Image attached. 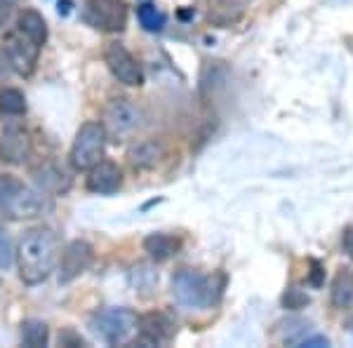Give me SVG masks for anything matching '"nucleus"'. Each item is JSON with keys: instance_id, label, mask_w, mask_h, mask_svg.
Segmentation results:
<instances>
[{"instance_id": "1", "label": "nucleus", "mask_w": 353, "mask_h": 348, "mask_svg": "<svg viewBox=\"0 0 353 348\" xmlns=\"http://www.w3.org/2000/svg\"><path fill=\"white\" fill-rule=\"evenodd\" d=\"M59 252V238L52 228H31L21 238L19 249H17L19 278L26 285H41L43 280H48L50 273L57 268Z\"/></svg>"}, {"instance_id": "2", "label": "nucleus", "mask_w": 353, "mask_h": 348, "mask_svg": "<svg viewBox=\"0 0 353 348\" xmlns=\"http://www.w3.org/2000/svg\"><path fill=\"white\" fill-rule=\"evenodd\" d=\"M43 193L12 174H0V219H33L43 212Z\"/></svg>"}, {"instance_id": "3", "label": "nucleus", "mask_w": 353, "mask_h": 348, "mask_svg": "<svg viewBox=\"0 0 353 348\" xmlns=\"http://www.w3.org/2000/svg\"><path fill=\"white\" fill-rule=\"evenodd\" d=\"M221 285H214V278L205 276L193 268H181L172 278V294L181 306L186 308H205L217 301L214 292H219Z\"/></svg>"}, {"instance_id": "4", "label": "nucleus", "mask_w": 353, "mask_h": 348, "mask_svg": "<svg viewBox=\"0 0 353 348\" xmlns=\"http://www.w3.org/2000/svg\"><path fill=\"white\" fill-rule=\"evenodd\" d=\"M106 151V130L101 123H83L71 146V163L78 172H88L104 158Z\"/></svg>"}, {"instance_id": "5", "label": "nucleus", "mask_w": 353, "mask_h": 348, "mask_svg": "<svg viewBox=\"0 0 353 348\" xmlns=\"http://www.w3.org/2000/svg\"><path fill=\"white\" fill-rule=\"evenodd\" d=\"M137 323H139V316L132 308H106L92 318L94 332L111 346L128 344L137 334Z\"/></svg>"}, {"instance_id": "6", "label": "nucleus", "mask_w": 353, "mask_h": 348, "mask_svg": "<svg viewBox=\"0 0 353 348\" xmlns=\"http://www.w3.org/2000/svg\"><path fill=\"white\" fill-rule=\"evenodd\" d=\"M128 3L125 0H88L83 19L101 33H121L128 26Z\"/></svg>"}, {"instance_id": "7", "label": "nucleus", "mask_w": 353, "mask_h": 348, "mask_svg": "<svg viewBox=\"0 0 353 348\" xmlns=\"http://www.w3.org/2000/svg\"><path fill=\"white\" fill-rule=\"evenodd\" d=\"M104 61L109 66L111 76L118 83L128 85V88H139L144 85V71L137 64V59L128 52V48L121 43H109L104 50Z\"/></svg>"}, {"instance_id": "8", "label": "nucleus", "mask_w": 353, "mask_h": 348, "mask_svg": "<svg viewBox=\"0 0 353 348\" xmlns=\"http://www.w3.org/2000/svg\"><path fill=\"white\" fill-rule=\"evenodd\" d=\"M94 259V249L88 240H71L64 249L59 252L57 266H59V283H71L76 278H81L90 268Z\"/></svg>"}, {"instance_id": "9", "label": "nucleus", "mask_w": 353, "mask_h": 348, "mask_svg": "<svg viewBox=\"0 0 353 348\" xmlns=\"http://www.w3.org/2000/svg\"><path fill=\"white\" fill-rule=\"evenodd\" d=\"M104 125L106 134H130L141 125V111L130 99H111L104 106Z\"/></svg>"}, {"instance_id": "10", "label": "nucleus", "mask_w": 353, "mask_h": 348, "mask_svg": "<svg viewBox=\"0 0 353 348\" xmlns=\"http://www.w3.org/2000/svg\"><path fill=\"white\" fill-rule=\"evenodd\" d=\"M5 54H8L10 66H12L14 73H19V76H31V73L36 71L41 48L28 41V38H24L21 33H14V36H10L8 43H5Z\"/></svg>"}, {"instance_id": "11", "label": "nucleus", "mask_w": 353, "mask_h": 348, "mask_svg": "<svg viewBox=\"0 0 353 348\" xmlns=\"http://www.w3.org/2000/svg\"><path fill=\"white\" fill-rule=\"evenodd\" d=\"M31 156V136L21 125H8L0 136V161L24 165Z\"/></svg>"}, {"instance_id": "12", "label": "nucleus", "mask_w": 353, "mask_h": 348, "mask_svg": "<svg viewBox=\"0 0 353 348\" xmlns=\"http://www.w3.org/2000/svg\"><path fill=\"white\" fill-rule=\"evenodd\" d=\"M123 186V170L113 161L101 158L94 167L88 170V191L99 193V196H111Z\"/></svg>"}, {"instance_id": "13", "label": "nucleus", "mask_w": 353, "mask_h": 348, "mask_svg": "<svg viewBox=\"0 0 353 348\" xmlns=\"http://www.w3.org/2000/svg\"><path fill=\"white\" fill-rule=\"evenodd\" d=\"M137 332L141 334V339L149 344H165L172 339L174 334V323L170 320V316H165L161 311L144 313L137 323Z\"/></svg>"}, {"instance_id": "14", "label": "nucleus", "mask_w": 353, "mask_h": 348, "mask_svg": "<svg viewBox=\"0 0 353 348\" xmlns=\"http://www.w3.org/2000/svg\"><path fill=\"white\" fill-rule=\"evenodd\" d=\"M17 33H21L31 43H36L38 48H43L45 41H48V21L43 19L38 10L24 8L17 17Z\"/></svg>"}, {"instance_id": "15", "label": "nucleus", "mask_w": 353, "mask_h": 348, "mask_svg": "<svg viewBox=\"0 0 353 348\" xmlns=\"http://www.w3.org/2000/svg\"><path fill=\"white\" fill-rule=\"evenodd\" d=\"M165 156V146L158 139H146L134 144L128 151V163L132 165L134 170H151L156 167L158 163L163 161Z\"/></svg>"}, {"instance_id": "16", "label": "nucleus", "mask_w": 353, "mask_h": 348, "mask_svg": "<svg viewBox=\"0 0 353 348\" xmlns=\"http://www.w3.org/2000/svg\"><path fill=\"white\" fill-rule=\"evenodd\" d=\"M33 179H36L41 193H64L71 184L68 174L54 163H43L41 167L33 170Z\"/></svg>"}, {"instance_id": "17", "label": "nucleus", "mask_w": 353, "mask_h": 348, "mask_svg": "<svg viewBox=\"0 0 353 348\" xmlns=\"http://www.w3.org/2000/svg\"><path fill=\"white\" fill-rule=\"evenodd\" d=\"M181 240L170 233H149L144 238V249L153 261H168L179 252Z\"/></svg>"}, {"instance_id": "18", "label": "nucleus", "mask_w": 353, "mask_h": 348, "mask_svg": "<svg viewBox=\"0 0 353 348\" xmlns=\"http://www.w3.org/2000/svg\"><path fill=\"white\" fill-rule=\"evenodd\" d=\"M330 299H332V306L337 308H353V271L341 268L337 276H334Z\"/></svg>"}, {"instance_id": "19", "label": "nucleus", "mask_w": 353, "mask_h": 348, "mask_svg": "<svg viewBox=\"0 0 353 348\" xmlns=\"http://www.w3.org/2000/svg\"><path fill=\"white\" fill-rule=\"evenodd\" d=\"M50 339V329L43 320H36V318H28V320L21 323V341L28 348H43L48 346Z\"/></svg>"}, {"instance_id": "20", "label": "nucleus", "mask_w": 353, "mask_h": 348, "mask_svg": "<svg viewBox=\"0 0 353 348\" xmlns=\"http://www.w3.org/2000/svg\"><path fill=\"white\" fill-rule=\"evenodd\" d=\"M0 113L10 118L24 116L26 113V96L17 88H3L0 90Z\"/></svg>"}, {"instance_id": "21", "label": "nucleus", "mask_w": 353, "mask_h": 348, "mask_svg": "<svg viewBox=\"0 0 353 348\" xmlns=\"http://www.w3.org/2000/svg\"><path fill=\"white\" fill-rule=\"evenodd\" d=\"M137 17H139L141 26H144L146 31H161V28L165 26V21H168V17H165L161 10L151 3L141 5V8L137 10Z\"/></svg>"}, {"instance_id": "22", "label": "nucleus", "mask_w": 353, "mask_h": 348, "mask_svg": "<svg viewBox=\"0 0 353 348\" xmlns=\"http://www.w3.org/2000/svg\"><path fill=\"white\" fill-rule=\"evenodd\" d=\"M17 261V249L12 245V238L0 231V268H10Z\"/></svg>"}, {"instance_id": "23", "label": "nucleus", "mask_w": 353, "mask_h": 348, "mask_svg": "<svg viewBox=\"0 0 353 348\" xmlns=\"http://www.w3.org/2000/svg\"><path fill=\"white\" fill-rule=\"evenodd\" d=\"M283 304H285V308H292V311H297V308H304L306 304H309V296H306L297 287H290L288 292H285V296H283Z\"/></svg>"}, {"instance_id": "24", "label": "nucleus", "mask_w": 353, "mask_h": 348, "mask_svg": "<svg viewBox=\"0 0 353 348\" xmlns=\"http://www.w3.org/2000/svg\"><path fill=\"white\" fill-rule=\"evenodd\" d=\"M323 278H325V271H323L321 261L313 259V261H311V276H309V283L313 285V287H321V285H323Z\"/></svg>"}, {"instance_id": "25", "label": "nucleus", "mask_w": 353, "mask_h": 348, "mask_svg": "<svg viewBox=\"0 0 353 348\" xmlns=\"http://www.w3.org/2000/svg\"><path fill=\"white\" fill-rule=\"evenodd\" d=\"M341 249L353 261V226H346L344 233H341Z\"/></svg>"}, {"instance_id": "26", "label": "nucleus", "mask_w": 353, "mask_h": 348, "mask_svg": "<svg viewBox=\"0 0 353 348\" xmlns=\"http://www.w3.org/2000/svg\"><path fill=\"white\" fill-rule=\"evenodd\" d=\"M299 346L301 348H327L330 346V341L325 339V336H304V339L299 341Z\"/></svg>"}, {"instance_id": "27", "label": "nucleus", "mask_w": 353, "mask_h": 348, "mask_svg": "<svg viewBox=\"0 0 353 348\" xmlns=\"http://www.w3.org/2000/svg\"><path fill=\"white\" fill-rule=\"evenodd\" d=\"M17 3H19V0H0V26L10 19V14H12Z\"/></svg>"}, {"instance_id": "28", "label": "nucleus", "mask_w": 353, "mask_h": 348, "mask_svg": "<svg viewBox=\"0 0 353 348\" xmlns=\"http://www.w3.org/2000/svg\"><path fill=\"white\" fill-rule=\"evenodd\" d=\"M12 73V66H10V59L8 54H5V50H0V81H5V78Z\"/></svg>"}, {"instance_id": "29", "label": "nucleus", "mask_w": 353, "mask_h": 348, "mask_svg": "<svg viewBox=\"0 0 353 348\" xmlns=\"http://www.w3.org/2000/svg\"><path fill=\"white\" fill-rule=\"evenodd\" d=\"M248 3H252V0H224V5H233V8H243Z\"/></svg>"}, {"instance_id": "30", "label": "nucleus", "mask_w": 353, "mask_h": 348, "mask_svg": "<svg viewBox=\"0 0 353 348\" xmlns=\"http://www.w3.org/2000/svg\"><path fill=\"white\" fill-rule=\"evenodd\" d=\"M346 329H349V332H353V318H349V320H346Z\"/></svg>"}]
</instances>
